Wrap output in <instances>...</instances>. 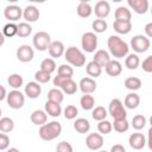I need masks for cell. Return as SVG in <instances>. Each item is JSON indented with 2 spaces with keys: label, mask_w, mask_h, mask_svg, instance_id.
<instances>
[{
  "label": "cell",
  "mask_w": 152,
  "mask_h": 152,
  "mask_svg": "<svg viewBox=\"0 0 152 152\" xmlns=\"http://www.w3.org/2000/svg\"><path fill=\"white\" fill-rule=\"evenodd\" d=\"M107 45H108L110 55L115 58H124L128 55L129 46L119 36H114V34L110 36L107 40Z\"/></svg>",
  "instance_id": "obj_1"
},
{
  "label": "cell",
  "mask_w": 152,
  "mask_h": 152,
  "mask_svg": "<svg viewBox=\"0 0 152 152\" xmlns=\"http://www.w3.org/2000/svg\"><path fill=\"white\" fill-rule=\"evenodd\" d=\"M38 133H39V137L45 141L53 140L57 137H59V134L62 133V125L58 121H51V122L44 124L43 126H40Z\"/></svg>",
  "instance_id": "obj_2"
},
{
  "label": "cell",
  "mask_w": 152,
  "mask_h": 152,
  "mask_svg": "<svg viewBox=\"0 0 152 152\" xmlns=\"http://www.w3.org/2000/svg\"><path fill=\"white\" fill-rule=\"evenodd\" d=\"M64 58L69 64H71L72 66H76V68L83 66L86 64L84 53L76 46H69L64 51Z\"/></svg>",
  "instance_id": "obj_3"
},
{
  "label": "cell",
  "mask_w": 152,
  "mask_h": 152,
  "mask_svg": "<svg viewBox=\"0 0 152 152\" xmlns=\"http://www.w3.org/2000/svg\"><path fill=\"white\" fill-rule=\"evenodd\" d=\"M108 112L114 120H125L127 116V112L124 107V103L119 99H113L109 102Z\"/></svg>",
  "instance_id": "obj_4"
},
{
  "label": "cell",
  "mask_w": 152,
  "mask_h": 152,
  "mask_svg": "<svg viewBox=\"0 0 152 152\" xmlns=\"http://www.w3.org/2000/svg\"><path fill=\"white\" fill-rule=\"evenodd\" d=\"M32 44L38 51H46L51 44V37L48 32L39 31L33 36Z\"/></svg>",
  "instance_id": "obj_5"
},
{
  "label": "cell",
  "mask_w": 152,
  "mask_h": 152,
  "mask_svg": "<svg viewBox=\"0 0 152 152\" xmlns=\"http://www.w3.org/2000/svg\"><path fill=\"white\" fill-rule=\"evenodd\" d=\"M150 46H151V42L146 36L137 34L131 39V48L138 53L146 52L150 49Z\"/></svg>",
  "instance_id": "obj_6"
},
{
  "label": "cell",
  "mask_w": 152,
  "mask_h": 152,
  "mask_svg": "<svg viewBox=\"0 0 152 152\" xmlns=\"http://www.w3.org/2000/svg\"><path fill=\"white\" fill-rule=\"evenodd\" d=\"M6 100H7V104L13 109H19L25 103L24 94L20 90H17V89H13L12 91H10L6 95Z\"/></svg>",
  "instance_id": "obj_7"
},
{
  "label": "cell",
  "mask_w": 152,
  "mask_h": 152,
  "mask_svg": "<svg viewBox=\"0 0 152 152\" xmlns=\"http://www.w3.org/2000/svg\"><path fill=\"white\" fill-rule=\"evenodd\" d=\"M81 45H82V49L86 51V52H94L95 49L97 48V37L94 32H86L82 34V38H81Z\"/></svg>",
  "instance_id": "obj_8"
},
{
  "label": "cell",
  "mask_w": 152,
  "mask_h": 152,
  "mask_svg": "<svg viewBox=\"0 0 152 152\" xmlns=\"http://www.w3.org/2000/svg\"><path fill=\"white\" fill-rule=\"evenodd\" d=\"M33 57H34V51H33V49L30 45L24 44V45L18 48V50H17V58L20 62H23V63L31 62L33 59Z\"/></svg>",
  "instance_id": "obj_9"
},
{
  "label": "cell",
  "mask_w": 152,
  "mask_h": 152,
  "mask_svg": "<svg viewBox=\"0 0 152 152\" xmlns=\"http://www.w3.org/2000/svg\"><path fill=\"white\" fill-rule=\"evenodd\" d=\"M86 145L89 150L97 151L103 146V137L100 133H90L86 139Z\"/></svg>",
  "instance_id": "obj_10"
},
{
  "label": "cell",
  "mask_w": 152,
  "mask_h": 152,
  "mask_svg": "<svg viewBox=\"0 0 152 152\" xmlns=\"http://www.w3.org/2000/svg\"><path fill=\"white\" fill-rule=\"evenodd\" d=\"M4 15L8 21H17L23 15V10L17 5H8L4 10Z\"/></svg>",
  "instance_id": "obj_11"
},
{
  "label": "cell",
  "mask_w": 152,
  "mask_h": 152,
  "mask_svg": "<svg viewBox=\"0 0 152 152\" xmlns=\"http://www.w3.org/2000/svg\"><path fill=\"white\" fill-rule=\"evenodd\" d=\"M128 144L133 150H141L146 145V138L142 133H132L128 138Z\"/></svg>",
  "instance_id": "obj_12"
},
{
  "label": "cell",
  "mask_w": 152,
  "mask_h": 152,
  "mask_svg": "<svg viewBox=\"0 0 152 152\" xmlns=\"http://www.w3.org/2000/svg\"><path fill=\"white\" fill-rule=\"evenodd\" d=\"M95 15L97 17V19H104L106 17L109 15L110 13V6H109V2L108 1H104V0H100L96 2L95 5Z\"/></svg>",
  "instance_id": "obj_13"
},
{
  "label": "cell",
  "mask_w": 152,
  "mask_h": 152,
  "mask_svg": "<svg viewBox=\"0 0 152 152\" xmlns=\"http://www.w3.org/2000/svg\"><path fill=\"white\" fill-rule=\"evenodd\" d=\"M127 4L138 14H145L148 10L147 0H127Z\"/></svg>",
  "instance_id": "obj_14"
},
{
  "label": "cell",
  "mask_w": 152,
  "mask_h": 152,
  "mask_svg": "<svg viewBox=\"0 0 152 152\" xmlns=\"http://www.w3.org/2000/svg\"><path fill=\"white\" fill-rule=\"evenodd\" d=\"M39 15H40L39 10L36 6H33V5L26 6L25 10L23 11V17H24V19L27 23H34V21H37L39 19Z\"/></svg>",
  "instance_id": "obj_15"
},
{
  "label": "cell",
  "mask_w": 152,
  "mask_h": 152,
  "mask_svg": "<svg viewBox=\"0 0 152 152\" xmlns=\"http://www.w3.org/2000/svg\"><path fill=\"white\" fill-rule=\"evenodd\" d=\"M49 55L53 58H59L64 55V51H65V48H64V44L59 40H55V42H51L50 46H49Z\"/></svg>",
  "instance_id": "obj_16"
},
{
  "label": "cell",
  "mask_w": 152,
  "mask_h": 152,
  "mask_svg": "<svg viewBox=\"0 0 152 152\" xmlns=\"http://www.w3.org/2000/svg\"><path fill=\"white\" fill-rule=\"evenodd\" d=\"M80 89L83 94H93L96 90V82L90 77H83L80 81Z\"/></svg>",
  "instance_id": "obj_17"
},
{
  "label": "cell",
  "mask_w": 152,
  "mask_h": 152,
  "mask_svg": "<svg viewBox=\"0 0 152 152\" xmlns=\"http://www.w3.org/2000/svg\"><path fill=\"white\" fill-rule=\"evenodd\" d=\"M104 69H106V72L112 77H116L122 72V65L116 59H110L104 66Z\"/></svg>",
  "instance_id": "obj_18"
},
{
  "label": "cell",
  "mask_w": 152,
  "mask_h": 152,
  "mask_svg": "<svg viewBox=\"0 0 152 152\" xmlns=\"http://www.w3.org/2000/svg\"><path fill=\"white\" fill-rule=\"evenodd\" d=\"M25 95L30 99H37L42 93V87L37 82H28L25 86Z\"/></svg>",
  "instance_id": "obj_19"
},
{
  "label": "cell",
  "mask_w": 152,
  "mask_h": 152,
  "mask_svg": "<svg viewBox=\"0 0 152 152\" xmlns=\"http://www.w3.org/2000/svg\"><path fill=\"white\" fill-rule=\"evenodd\" d=\"M109 61H110V57L106 50H97L93 57V62H95L100 68L106 66Z\"/></svg>",
  "instance_id": "obj_20"
},
{
  "label": "cell",
  "mask_w": 152,
  "mask_h": 152,
  "mask_svg": "<svg viewBox=\"0 0 152 152\" xmlns=\"http://www.w3.org/2000/svg\"><path fill=\"white\" fill-rule=\"evenodd\" d=\"M140 103V97L138 94H135L134 91L129 93L126 95L125 101H124V107L128 108V109H135Z\"/></svg>",
  "instance_id": "obj_21"
},
{
  "label": "cell",
  "mask_w": 152,
  "mask_h": 152,
  "mask_svg": "<svg viewBox=\"0 0 152 152\" xmlns=\"http://www.w3.org/2000/svg\"><path fill=\"white\" fill-rule=\"evenodd\" d=\"M113 28L115 32L120 34H127L132 30V23L131 21H120V20H114L113 23Z\"/></svg>",
  "instance_id": "obj_22"
},
{
  "label": "cell",
  "mask_w": 152,
  "mask_h": 152,
  "mask_svg": "<svg viewBox=\"0 0 152 152\" xmlns=\"http://www.w3.org/2000/svg\"><path fill=\"white\" fill-rule=\"evenodd\" d=\"M45 113L52 118H58L62 114V107H61V104L48 100L45 102Z\"/></svg>",
  "instance_id": "obj_23"
},
{
  "label": "cell",
  "mask_w": 152,
  "mask_h": 152,
  "mask_svg": "<svg viewBox=\"0 0 152 152\" xmlns=\"http://www.w3.org/2000/svg\"><path fill=\"white\" fill-rule=\"evenodd\" d=\"M32 124L37 125V126H43L44 124H46V120H48V114L44 112V110H33L31 113V116H30Z\"/></svg>",
  "instance_id": "obj_24"
},
{
  "label": "cell",
  "mask_w": 152,
  "mask_h": 152,
  "mask_svg": "<svg viewBox=\"0 0 152 152\" xmlns=\"http://www.w3.org/2000/svg\"><path fill=\"white\" fill-rule=\"evenodd\" d=\"M115 20H120V21H131V18H132V13L131 11L125 7V6H120L115 10Z\"/></svg>",
  "instance_id": "obj_25"
},
{
  "label": "cell",
  "mask_w": 152,
  "mask_h": 152,
  "mask_svg": "<svg viewBox=\"0 0 152 152\" xmlns=\"http://www.w3.org/2000/svg\"><path fill=\"white\" fill-rule=\"evenodd\" d=\"M74 128H75L78 133L84 134V133H88V132H89V129H90V124H89V121H88L87 119H84V118H78V119H76L75 122H74Z\"/></svg>",
  "instance_id": "obj_26"
},
{
  "label": "cell",
  "mask_w": 152,
  "mask_h": 152,
  "mask_svg": "<svg viewBox=\"0 0 152 152\" xmlns=\"http://www.w3.org/2000/svg\"><path fill=\"white\" fill-rule=\"evenodd\" d=\"M76 11H77L78 17H81V18H88L93 13V8H91L90 4L87 2V1H81L77 6Z\"/></svg>",
  "instance_id": "obj_27"
},
{
  "label": "cell",
  "mask_w": 152,
  "mask_h": 152,
  "mask_svg": "<svg viewBox=\"0 0 152 152\" xmlns=\"http://www.w3.org/2000/svg\"><path fill=\"white\" fill-rule=\"evenodd\" d=\"M48 100L61 104L63 102V100H64V95H63L62 90H59L58 88H52V89H50L48 91Z\"/></svg>",
  "instance_id": "obj_28"
},
{
  "label": "cell",
  "mask_w": 152,
  "mask_h": 152,
  "mask_svg": "<svg viewBox=\"0 0 152 152\" xmlns=\"http://www.w3.org/2000/svg\"><path fill=\"white\" fill-rule=\"evenodd\" d=\"M86 71H87V74H88V76H90V78H96V77H99L100 75H101V72H102V68H100L95 62H89L87 65H86Z\"/></svg>",
  "instance_id": "obj_29"
},
{
  "label": "cell",
  "mask_w": 152,
  "mask_h": 152,
  "mask_svg": "<svg viewBox=\"0 0 152 152\" xmlns=\"http://www.w3.org/2000/svg\"><path fill=\"white\" fill-rule=\"evenodd\" d=\"M77 88H78V86L76 84V82H75L72 78L66 80V81L62 84V87H61L62 93H64V94H66V95H72V94H75V93L77 91Z\"/></svg>",
  "instance_id": "obj_30"
},
{
  "label": "cell",
  "mask_w": 152,
  "mask_h": 152,
  "mask_svg": "<svg viewBox=\"0 0 152 152\" xmlns=\"http://www.w3.org/2000/svg\"><path fill=\"white\" fill-rule=\"evenodd\" d=\"M125 87L128 89V90H132V91H135L138 89L141 88V80L139 77H135V76H131V77H127L125 80Z\"/></svg>",
  "instance_id": "obj_31"
},
{
  "label": "cell",
  "mask_w": 152,
  "mask_h": 152,
  "mask_svg": "<svg viewBox=\"0 0 152 152\" xmlns=\"http://www.w3.org/2000/svg\"><path fill=\"white\" fill-rule=\"evenodd\" d=\"M80 104L84 110H90L95 106V99L90 94H83V96L80 100Z\"/></svg>",
  "instance_id": "obj_32"
},
{
  "label": "cell",
  "mask_w": 152,
  "mask_h": 152,
  "mask_svg": "<svg viewBox=\"0 0 152 152\" xmlns=\"http://www.w3.org/2000/svg\"><path fill=\"white\" fill-rule=\"evenodd\" d=\"M139 64H140V59H139L138 55H135V53H129V55H127V57H126V59H125V65H126L127 69H129V70H135V69L139 66Z\"/></svg>",
  "instance_id": "obj_33"
},
{
  "label": "cell",
  "mask_w": 152,
  "mask_h": 152,
  "mask_svg": "<svg viewBox=\"0 0 152 152\" xmlns=\"http://www.w3.org/2000/svg\"><path fill=\"white\" fill-rule=\"evenodd\" d=\"M7 83H8L10 87H12L13 89H17L18 90L23 86L24 80H23L21 75H19V74H11L8 76V78H7Z\"/></svg>",
  "instance_id": "obj_34"
},
{
  "label": "cell",
  "mask_w": 152,
  "mask_h": 152,
  "mask_svg": "<svg viewBox=\"0 0 152 152\" xmlns=\"http://www.w3.org/2000/svg\"><path fill=\"white\" fill-rule=\"evenodd\" d=\"M14 128V122L11 118L8 116H5V118H1L0 119V132L2 133H10L12 132Z\"/></svg>",
  "instance_id": "obj_35"
},
{
  "label": "cell",
  "mask_w": 152,
  "mask_h": 152,
  "mask_svg": "<svg viewBox=\"0 0 152 152\" xmlns=\"http://www.w3.org/2000/svg\"><path fill=\"white\" fill-rule=\"evenodd\" d=\"M32 32V27L28 23H20L19 25H17V36L25 38L28 37Z\"/></svg>",
  "instance_id": "obj_36"
},
{
  "label": "cell",
  "mask_w": 152,
  "mask_h": 152,
  "mask_svg": "<svg viewBox=\"0 0 152 152\" xmlns=\"http://www.w3.org/2000/svg\"><path fill=\"white\" fill-rule=\"evenodd\" d=\"M40 70L48 72V74H52L56 70V63L52 58H44L40 63Z\"/></svg>",
  "instance_id": "obj_37"
},
{
  "label": "cell",
  "mask_w": 152,
  "mask_h": 152,
  "mask_svg": "<svg viewBox=\"0 0 152 152\" xmlns=\"http://www.w3.org/2000/svg\"><path fill=\"white\" fill-rule=\"evenodd\" d=\"M91 116H93V119L96 120V121L106 120V118H107V110H106L104 107H102V106H97V107L93 108Z\"/></svg>",
  "instance_id": "obj_38"
},
{
  "label": "cell",
  "mask_w": 152,
  "mask_h": 152,
  "mask_svg": "<svg viewBox=\"0 0 152 152\" xmlns=\"http://www.w3.org/2000/svg\"><path fill=\"white\" fill-rule=\"evenodd\" d=\"M147 124V120L146 118L142 115V114H138V115H134L133 119H132V126L134 129L139 131V129H142Z\"/></svg>",
  "instance_id": "obj_39"
},
{
  "label": "cell",
  "mask_w": 152,
  "mask_h": 152,
  "mask_svg": "<svg viewBox=\"0 0 152 152\" xmlns=\"http://www.w3.org/2000/svg\"><path fill=\"white\" fill-rule=\"evenodd\" d=\"M112 127L118 133H124V132H127L128 131L129 124H128V121L126 119L125 120H114V124H112Z\"/></svg>",
  "instance_id": "obj_40"
},
{
  "label": "cell",
  "mask_w": 152,
  "mask_h": 152,
  "mask_svg": "<svg viewBox=\"0 0 152 152\" xmlns=\"http://www.w3.org/2000/svg\"><path fill=\"white\" fill-rule=\"evenodd\" d=\"M91 27H93L94 32H96V33H102V32H104V31L107 30L108 24H107L106 20H103V19H95V20L93 21V24H91Z\"/></svg>",
  "instance_id": "obj_41"
},
{
  "label": "cell",
  "mask_w": 152,
  "mask_h": 152,
  "mask_svg": "<svg viewBox=\"0 0 152 152\" xmlns=\"http://www.w3.org/2000/svg\"><path fill=\"white\" fill-rule=\"evenodd\" d=\"M113 127H112V122H109L108 120H102V121H99L97 124V131L99 133L102 135V134H109L112 132Z\"/></svg>",
  "instance_id": "obj_42"
},
{
  "label": "cell",
  "mask_w": 152,
  "mask_h": 152,
  "mask_svg": "<svg viewBox=\"0 0 152 152\" xmlns=\"http://www.w3.org/2000/svg\"><path fill=\"white\" fill-rule=\"evenodd\" d=\"M57 75L63 76V77H66V78H71L72 75H74V69L70 65H68V64H62L58 68Z\"/></svg>",
  "instance_id": "obj_43"
},
{
  "label": "cell",
  "mask_w": 152,
  "mask_h": 152,
  "mask_svg": "<svg viewBox=\"0 0 152 152\" xmlns=\"http://www.w3.org/2000/svg\"><path fill=\"white\" fill-rule=\"evenodd\" d=\"M63 114H64V118H65V119H68V120H72V119H75V118L77 116L78 110H77L76 106H74V104H69V106H66V107L64 108Z\"/></svg>",
  "instance_id": "obj_44"
},
{
  "label": "cell",
  "mask_w": 152,
  "mask_h": 152,
  "mask_svg": "<svg viewBox=\"0 0 152 152\" xmlns=\"http://www.w3.org/2000/svg\"><path fill=\"white\" fill-rule=\"evenodd\" d=\"M2 34L5 37H13L17 34V25L14 23H7L2 28Z\"/></svg>",
  "instance_id": "obj_45"
},
{
  "label": "cell",
  "mask_w": 152,
  "mask_h": 152,
  "mask_svg": "<svg viewBox=\"0 0 152 152\" xmlns=\"http://www.w3.org/2000/svg\"><path fill=\"white\" fill-rule=\"evenodd\" d=\"M50 78H51V75L43 70H39L34 74V80L37 83H48L50 81Z\"/></svg>",
  "instance_id": "obj_46"
},
{
  "label": "cell",
  "mask_w": 152,
  "mask_h": 152,
  "mask_svg": "<svg viewBox=\"0 0 152 152\" xmlns=\"http://www.w3.org/2000/svg\"><path fill=\"white\" fill-rule=\"evenodd\" d=\"M56 152H74V150H72V146L70 145V142L61 141V142H58V145L56 147Z\"/></svg>",
  "instance_id": "obj_47"
},
{
  "label": "cell",
  "mask_w": 152,
  "mask_h": 152,
  "mask_svg": "<svg viewBox=\"0 0 152 152\" xmlns=\"http://www.w3.org/2000/svg\"><path fill=\"white\" fill-rule=\"evenodd\" d=\"M141 68L145 72L150 74L152 72V56H147L144 61H142V64H141Z\"/></svg>",
  "instance_id": "obj_48"
},
{
  "label": "cell",
  "mask_w": 152,
  "mask_h": 152,
  "mask_svg": "<svg viewBox=\"0 0 152 152\" xmlns=\"http://www.w3.org/2000/svg\"><path fill=\"white\" fill-rule=\"evenodd\" d=\"M10 146V138L5 133H0V151L7 150Z\"/></svg>",
  "instance_id": "obj_49"
},
{
  "label": "cell",
  "mask_w": 152,
  "mask_h": 152,
  "mask_svg": "<svg viewBox=\"0 0 152 152\" xmlns=\"http://www.w3.org/2000/svg\"><path fill=\"white\" fill-rule=\"evenodd\" d=\"M66 80H69V78L57 75V76H55V78H53V86H56L57 88H58V87L61 88V87H62V84H63V83H64Z\"/></svg>",
  "instance_id": "obj_50"
},
{
  "label": "cell",
  "mask_w": 152,
  "mask_h": 152,
  "mask_svg": "<svg viewBox=\"0 0 152 152\" xmlns=\"http://www.w3.org/2000/svg\"><path fill=\"white\" fill-rule=\"evenodd\" d=\"M109 152H126V150H125V147H124L122 145H120V144H115V145L112 146V148H110Z\"/></svg>",
  "instance_id": "obj_51"
},
{
  "label": "cell",
  "mask_w": 152,
  "mask_h": 152,
  "mask_svg": "<svg viewBox=\"0 0 152 152\" xmlns=\"http://www.w3.org/2000/svg\"><path fill=\"white\" fill-rule=\"evenodd\" d=\"M145 33H146V37L147 38H151L152 37V23L146 24V26H145Z\"/></svg>",
  "instance_id": "obj_52"
},
{
  "label": "cell",
  "mask_w": 152,
  "mask_h": 152,
  "mask_svg": "<svg viewBox=\"0 0 152 152\" xmlns=\"http://www.w3.org/2000/svg\"><path fill=\"white\" fill-rule=\"evenodd\" d=\"M6 95H7V93H6V89H5V87L0 84V101H2V100L6 97Z\"/></svg>",
  "instance_id": "obj_53"
},
{
  "label": "cell",
  "mask_w": 152,
  "mask_h": 152,
  "mask_svg": "<svg viewBox=\"0 0 152 152\" xmlns=\"http://www.w3.org/2000/svg\"><path fill=\"white\" fill-rule=\"evenodd\" d=\"M4 43H5V36L2 34V32L0 31V46H2L4 45Z\"/></svg>",
  "instance_id": "obj_54"
},
{
  "label": "cell",
  "mask_w": 152,
  "mask_h": 152,
  "mask_svg": "<svg viewBox=\"0 0 152 152\" xmlns=\"http://www.w3.org/2000/svg\"><path fill=\"white\" fill-rule=\"evenodd\" d=\"M7 152H20V151L18 148H15V147H11V148L7 150Z\"/></svg>",
  "instance_id": "obj_55"
},
{
  "label": "cell",
  "mask_w": 152,
  "mask_h": 152,
  "mask_svg": "<svg viewBox=\"0 0 152 152\" xmlns=\"http://www.w3.org/2000/svg\"><path fill=\"white\" fill-rule=\"evenodd\" d=\"M0 119H1V108H0Z\"/></svg>",
  "instance_id": "obj_56"
},
{
  "label": "cell",
  "mask_w": 152,
  "mask_h": 152,
  "mask_svg": "<svg viewBox=\"0 0 152 152\" xmlns=\"http://www.w3.org/2000/svg\"><path fill=\"white\" fill-rule=\"evenodd\" d=\"M99 152H107V151H99Z\"/></svg>",
  "instance_id": "obj_57"
}]
</instances>
